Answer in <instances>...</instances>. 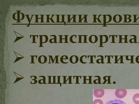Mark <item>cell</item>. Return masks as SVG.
I'll use <instances>...</instances> for the list:
<instances>
[{
    "mask_svg": "<svg viewBox=\"0 0 139 104\" xmlns=\"http://www.w3.org/2000/svg\"><path fill=\"white\" fill-rule=\"evenodd\" d=\"M127 91L125 89H117L116 90L115 95L117 98L119 99L123 98L127 95Z\"/></svg>",
    "mask_w": 139,
    "mask_h": 104,
    "instance_id": "6da1fadb",
    "label": "cell"
},
{
    "mask_svg": "<svg viewBox=\"0 0 139 104\" xmlns=\"http://www.w3.org/2000/svg\"><path fill=\"white\" fill-rule=\"evenodd\" d=\"M94 95L96 98H101L104 95L105 91L103 89H95L94 90Z\"/></svg>",
    "mask_w": 139,
    "mask_h": 104,
    "instance_id": "7a4b0ae2",
    "label": "cell"
},
{
    "mask_svg": "<svg viewBox=\"0 0 139 104\" xmlns=\"http://www.w3.org/2000/svg\"><path fill=\"white\" fill-rule=\"evenodd\" d=\"M100 47H103V44L105 43L108 42L109 38L107 35H100Z\"/></svg>",
    "mask_w": 139,
    "mask_h": 104,
    "instance_id": "3957f363",
    "label": "cell"
},
{
    "mask_svg": "<svg viewBox=\"0 0 139 104\" xmlns=\"http://www.w3.org/2000/svg\"><path fill=\"white\" fill-rule=\"evenodd\" d=\"M103 16V22L104 26H106V24L109 23L112 20V17L110 15H104Z\"/></svg>",
    "mask_w": 139,
    "mask_h": 104,
    "instance_id": "277c9868",
    "label": "cell"
},
{
    "mask_svg": "<svg viewBox=\"0 0 139 104\" xmlns=\"http://www.w3.org/2000/svg\"><path fill=\"white\" fill-rule=\"evenodd\" d=\"M90 42L92 43H95L98 41V38L95 35H92L90 36L89 38Z\"/></svg>",
    "mask_w": 139,
    "mask_h": 104,
    "instance_id": "5b68a950",
    "label": "cell"
},
{
    "mask_svg": "<svg viewBox=\"0 0 139 104\" xmlns=\"http://www.w3.org/2000/svg\"><path fill=\"white\" fill-rule=\"evenodd\" d=\"M106 104H126L124 101L120 99H116L114 100L110 101Z\"/></svg>",
    "mask_w": 139,
    "mask_h": 104,
    "instance_id": "8992f818",
    "label": "cell"
},
{
    "mask_svg": "<svg viewBox=\"0 0 139 104\" xmlns=\"http://www.w3.org/2000/svg\"><path fill=\"white\" fill-rule=\"evenodd\" d=\"M122 20V16L119 15H114L113 17L114 21L116 23H120Z\"/></svg>",
    "mask_w": 139,
    "mask_h": 104,
    "instance_id": "52a82bcc",
    "label": "cell"
},
{
    "mask_svg": "<svg viewBox=\"0 0 139 104\" xmlns=\"http://www.w3.org/2000/svg\"><path fill=\"white\" fill-rule=\"evenodd\" d=\"M38 60L40 64H43L47 62V57L45 55H41L39 57Z\"/></svg>",
    "mask_w": 139,
    "mask_h": 104,
    "instance_id": "ba28073f",
    "label": "cell"
},
{
    "mask_svg": "<svg viewBox=\"0 0 139 104\" xmlns=\"http://www.w3.org/2000/svg\"><path fill=\"white\" fill-rule=\"evenodd\" d=\"M88 15H78L79 21L78 22H88L87 21V16Z\"/></svg>",
    "mask_w": 139,
    "mask_h": 104,
    "instance_id": "9c48e42d",
    "label": "cell"
},
{
    "mask_svg": "<svg viewBox=\"0 0 139 104\" xmlns=\"http://www.w3.org/2000/svg\"><path fill=\"white\" fill-rule=\"evenodd\" d=\"M70 42L73 43H76L79 41L78 39L77 36L76 35H73L71 36L70 38Z\"/></svg>",
    "mask_w": 139,
    "mask_h": 104,
    "instance_id": "30bf717a",
    "label": "cell"
},
{
    "mask_svg": "<svg viewBox=\"0 0 139 104\" xmlns=\"http://www.w3.org/2000/svg\"><path fill=\"white\" fill-rule=\"evenodd\" d=\"M123 15L124 16V21L123 22L128 23L132 22L131 15Z\"/></svg>",
    "mask_w": 139,
    "mask_h": 104,
    "instance_id": "8fae6325",
    "label": "cell"
},
{
    "mask_svg": "<svg viewBox=\"0 0 139 104\" xmlns=\"http://www.w3.org/2000/svg\"><path fill=\"white\" fill-rule=\"evenodd\" d=\"M68 16L67 22H77L76 21V16L77 15H72L71 18V15H67Z\"/></svg>",
    "mask_w": 139,
    "mask_h": 104,
    "instance_id": "7c38bea8",
    "label": "cell"
},
{
    "mask_svg": "<svg viewBox=\"0 0 139 104\" xmlns=\"http://www.w3.org/2000/svg\"><path fill=\"white\" fill-rule=\"evenodd\" d=\"M78 61V57L75 55L72 56L70 58V61L72 64H76Z\"/></svg>",
    "mask_w": 139,
    "mask_h": 104,
    "instance_id": "4fadbf2b",
    "label": "cell"
},
{
    "mask_svg": "<svg viewBox=\"0 0 139 104\" xmlns=\"http://www.w3.org/2000/svg\"><path fill=\"white\" fill-rule=\"evenodd\" d=\"M133 100L135 104H139V93L134 95L133 97Z\"/></svg>",
    "mask_w": 139,
    "mask_h": 104,
    "instance_id": "5bb4252c",
    "label": "cell"
},
{
    "mask_svg": "<svg viewBox=\"0 0 139 104\" xmlns=\"http://www.w3.org/2000/svg\"><path fill=\"white\" fill-rule=\"evenodd\" d=\"M94 16V21L93 23H97V21H98L99 23H102V22L100 19V18L101 16H102L101 15H93Z\"/></svg>",
    "mask_w": 139,
    "mask_h": 104,
    "instance_id": "9a60e30c",
    "label": "cell"
},
{
    "mask_svg": "<svg viewBox=\"0 0 139 104\" xmlns=\"http://www.w3.org/2000/svg\"><path fill=\"white\" fill-rule=\"evenodd\" d=\"M131 37H133L134 38L131 39L129 40V42L131 43H137V37L135 35H132L130 36Z\"/></svg>",
    "mask_w": 139,
    "mask_h": 104,
    "instance_id": "2e32d148",
    "label": "cell"
},
{
    "mask_svg": "<svg viewBox=\"0 0 139 104\" xmlns=\"http://www.w3.org/2000/svg\"><path fill=\"white\" fill-rule=\"evenodd\" d=\"M93 104H104V103L101 99H96L94 101Z\"/></svg>",
    "mask_w": 139,
    "mask_h": 104,
    "instance_id": "e0dca14e",
    "label": "cell"
},
{
    "mask_svg": "<svg viewBox=\"0 0 139 104\" xmlns=\"http://www.w3.org/2000/svg\"><path fill=\"white\" fill-rule=\"evenodd\" d=\"M39 37H40V46L39 47H44L43 46V35H39Z\"/></svg>",
    "mask_w": 139,
    "mask_h": 104,
    "instance_id": "ac0fdd59",
    "label": "cell"
},
{
    "mask_svg": "<svg viewBox=\"0 0 139 104\" xmlns=\"http://www.w3.org/2000/svg\"><path fill=\"white\" fill-rule=\"evenodd\" d=\"M39 36L38 35H30V37H32L33 38V41L32 42V43H37L36 42V37H37V38H38Z\"/></svg>",
    "mask_w": 139,
    "mask_h": 104,
    "instance_id": "d6986e66",
    "label": "cell"
},
{
    "mask_svg": "<svg viewBox=\"0 0 139 104\" xmlns=\"http://www.w3.org/2000/svg\"><path fill=\"white\" fill-rule=\"evenodd\" d=\"M17 13V22H18V23H21V22L20 21V12L21 11H16Z\"/></svg>",
    "mask_w": 139,
    "mask_h": 104,
    "instance_id": "ffe728a7",
    "label": "cell"
},
{
    "mask_svg": "<svg viewBox=\"0 0 139 104\" xmlns=\"http://www.w3.org/2000/svg\"><path fill=\"white\" fill-rule=\"evenodd\" d=\"M68 59V57L66 55H63L61 57L60 60H61V62L63 63L64 60Z\"/></svg>",
    "mask_w": 139,
    "mask_h": 104,
    "instance_id": "44dd1931",
    "label": "cell"
},
{
    "mask_svg": "<svg viewBox=\"0 0 139 104\" xmlns=\"http://www.w3.org/2000/svg\"><path fill=\"white\" fill-rule=\"evenodd\" d=\"M30 56L31 57V62L30 63V64H35V63L34 62V57H36V58H37L38 56L36 55H31Z\"/></svg>",
    "mask_w": 139,
    "mask_h": 104,
    "instance_id": "7402d4cb",
    "label": "cell"
},
{
    "mask_svg": "<svg viewBox=\"0 0 139 104\" xmlns=\"http://www.w3.org/2000/svg\"><path fill=\"white\" fill-rule=\"evenodd\" d=\"M16 56L17 58L16 59V60L15 61V62H14V63H16L18 61H19L20 60L24 58V56L22 57H18L16 55Z\"/></svg>",
    "mask_w": 139,
    "mask_h": 104,
    "instance_id": "603a6c76",
    "label": "cell"
},
{
    "mask_svg": "<svg viewBox=\"0 0 139 104\" xmlns=\"http://www.w3.org/2000/svg\"><path fill=\"white\" fill-rule=\"evenodd\" d=\"M16 77L17 78L15 81L14 83V84L16 83L17 82H18V81H19L22 79L24 78V77H23V76L21 77Z\"/></svg>",
    "mask_w": 139,
    "mask_h": 104,
    "instance_id": "cb8c5ba5",
    "label": "cell"
},
{
    "mask_svg": "<svg viewBox=\"0 0 139 104\" xmlns=\"http://www.w3.org/2000/svg\"><path fill=\"white\" fill-rule=\"evenodd\" d=\"M88 36L87 35H83V43H87V37Z\"/></svg>",
    "mask_w": 139,
    "mask_h": 104,
    "instance_id": "d4e9b609",
    "label": "cell"
},
{
    "mask_svg": "<svg viewBox=\"0 0 139 104\" xmlns=\"http://www.w3.org/2000/svg\"><path fill=\"white\" fill-rule=\"evenodd\" d=\"M43 37H44L45 38V40L44 42H43V43H47L48 40V36L46 35H43Z\"/></svg>",
    "mask_w": 139,
    "mask_h": 104,
    "instance_id": "484cf974",
    "label": "cell"
},
{
    "mask_svg": "<svg viewBox=\"0 0 139 104\" xmlns=\"http://www.w3.org/2000/svg\"><path fill=\"white\" fill-rule=\"evenodd\" d=\"M58 36L59 37V42L58 43H63L62 42V40L63 39L65 40L64 38H63V35H59Z\"/></svg>",
    "mask_w": 139,
    "mask_h": 104,
    "instance_id": "4316f807",
    "label": "cell"
},
{
    "mask_svg": "<svg viewBox=\"0 0 139 104\" xmlns=\"http://www.w3.org/2000/svg\"><path fill=\"white\" fill-rule=\"evenodd\" d=\"M24 36H22V37H17L15 40L14 42V43H15V42L18 41V40H20L21 39L23 38H24Z\"/></svg>",
    "mask_w": 139,
    "mask_h": 104,
    "instance_id": "83f0119b",
    "label": "cell"
},
{
    "mask_svg": "<svg viewBox=\"0 0 139 104\" xmlns=\"http://www.w3.org/2000/svg\"><path fill=\"white\" fill-rule=\"evenodd\" d=\"M50 37H54V43H57L58 42H57V36L55 35H52L50 36Z\"/></svg>",
    "mask_w": 139,
    "mask_h": 104,
    "instance_id": "f1b7e54d",
    "label": "cell"
},
{
    "mask_svg": "<svg viewBox=\"0 0 139 104\" xmlns=\"http://www.w3.org/2000/svg\"><path fill=\"white\" fill-rule=\"evenodd\" d=\"M25 15L26 16L27 20L28 21V22H29V25H28V26H26V27H29L30 25V24L31 23V19H30V18L29 16V15Z\"/></svg>",
    "mask_w": 139,
    "mask_h": 104,
    "instance_id": "f546056e",
    "label": "cell"
},
{
    "mask_svg": "<svg viewBox=\"0 0 139 104\" xmlns=\"http://www.w3.org/2000/svg\"><path fill=\"white\" fill-rule=\"evenodd\" d=\"M133 15L134 16V22H137V21L139 19V15H138L139 16L137 19L136 18V17L137 16V15Z\"/></svg>",
    "mask_w": 139,
    "mask_h": 104,
    "instance_id": "4dcf8cb0",
    "label": "cell"
},
{
    "mask_svg": "<svg viewBox=\"0 0 139 104\" xmlns=\"http://www.w3.org/2000/svg\"><path fill=\"white\" fill-rule=\"evenodd\" d=\"M78 39L79 41L78 43H82V35H78Z\"/></svg>",
    "mask_w": 139,
    "mask_h": 104,
    "instance_id": "1f68e13d",
    "label": "cell"
},
{
    "mask_svg": "<svg viewBox=\"0 0 139 104\" xmlns=\"http://www.w3.org/2000/svg\"><path fill=\"white\" fill-rule=\"evenodd\" d=\"M68 35H64V36L65 37V42L64 43H68Z\"/></svg>",
    "mask_w": 139,
    "mask_h": 104,
    "instance_id": "d6a6232c",
    "label": "cell"
},
{
    "mask_svg": "<svg viewBox=\"0 0 139 104\" xmlns=\"http://www.w3.org/2000/svg\"><path fill=\"white\" fill-rule=\"evenodd\" d=\"M39 77H42L43 78V83L44 84H47V83H46V77H45L44 76H39Z\"/></svg>",
    "mask_w": 139,
    "mask_h": 104,
    "instance_id": "836d02e7",
    "label": "cell"
},
{
    "mask_svg": "<svg viewBox=\"0 0 139 104\" xmlns=\"http://www.w3.org/2000/svg\"><path fill=\"white\" fill-rule=\"evenodd\" d=\"M111 37H112V41L111 43H115L116 42H115V37L116 35H110Z\"/></svg>",
    "mask_w": 139,
    "mask_h": 104,
    "instance_id": "e575fe53",
    "label": "cell"
},
{
    "mask_svg": "<svg viewBox=\"0 0 139 104\" xmlns=\"http://www.w3.org/2000/svg\"><path fill=\"white\" fill-rule=\"evenodd\" d=\"M119 36V42L118 43H123L122 42V40L123 39H124V38H122V37L123 36L122 35H118Z\"/></svg>",
    "mask_w": 139,
    "mask_h": 104,
    "instance_id": "d590c367",
    "label": "cell"
},
{
    "mask_svg": "<svg viewBox=\"0 0 139 104\" xmlns=\"http://www.w3.org/2000/svg\"><path fill=\"white\" fill-rule=\"evenodd\" d=\"M124 42L125 43H128L127 42V37L128 36V35H124Z\"/></svg>",
    "mask_w": 139,
    "mask_h": 104,
    "instance_id": "8d00e7d4",
    "label": "cell"
},
{
    "mask_svg": "<svg viewBox=\"0 0 139 104\" xmlns=\"http://www.w3.org/2000/svg\"><path fill=\"white\" fill-rule=\"evenodd\" d=\"M48 77V83L47 84H53V83H51V77L52 76H47Z\"/></svg>",
    "mask_w": 139,
    "mask_h": 104,
    "instance_id": "74e56055",
    "label": "cell"
},
{
    "mask_svg": "<svg viewBox=\"0 0 139 104\" xmlns=\"http://www.w3.org/2000/svg\"><path fill=\"white\" fill-rule=\"evenodd\" d=\"M57 16V22H56L57 23L58 22H61L59 21V15H56Z\"/></svg>",
    "mask_w": 139,
    "mask_h": 104,
    "instance_id": "f35d334b",
    "label": "cell"
},
{
    "mask_svg": "<svg viewBox=\"0 0 139 104\" xmlns=\"http://www.w3.org/2000/svg\"><path fill=\"white\" fill-rule=\"evenodd\" d=\"M17 13H15L14 14H13V15L12 16V18L14 20H15L17 21V20L15 18V15L16 14H17Z\"/></svg>",
    "mask_w": 139,
    "mask_h": 104,
    "instance_id": "ab89813d",
    "label": "cell"
},
{
    "mask_svg": "<svg viewBox=\"0 0 139 104\" xmlns=\"http://www.w3.org/2000/svg\"><path fill=\"white\" fill-rule=\"evenodd\" d=\"M35 16V22H39L38 21V19H39L38 18V16L39 15H36Z\"/></svg>",
    "mask_w": 139,
    "mask_h": 104,
    "instance_id": "60d3db41",
    "label": "cell"
},
{
    "mask_svg": "<svg viewBox=\"0 0 139 104\" xmlns=\"http://www.w3.org/2000/svg\"><path fill=\"white\" fill-rule=\"evenodd\" d=\"M59 56H55V60H56V62L55 63V64H58V57Z\"/></svg>",
    "mask_w": 139,
    "mask_h": 104,
    "instance_id": "b9f144b4",
    "label": "cell"
},
{
    "mask_svg": "<svg viewBox=\"0 0 139 104\" xmlns=\"http://www.w3.org/2000/svg\"><path fill=\"white\" fill-rule=\"evenodd\" d=\"M41 22H45L44 21V15H41Z\"/></svg>",
    "mask_w": 139,
    "mask_h": 104,
    "instance_id": "7bdbcfd3",
    "label": "cell"
},
{
    "mask_svg": "<svg viewBox=\"0 0 139 104\" xmlns=\"http://www.w3.org/2000/svg\"><path fill=\"white\" fill-rule=\"evenodd\" d=\"M20 14H21L22 15V18L20 20V21H21V20H24V19L25 17V15L23 13H20Z\"/></svg>",
    "mask_w": 139,
    "mask_h": 104,
    "instance_id": "ee69618b",
    "label": "cell"
},
{
    "mask_svg": "<svg viewBox=\"0 0 139 104\" xmlns=\"http://www.w3.org/2000/svg\"><path fill=\"white\" fill-rule=\"evenodd\" d=\"M62 16V22H65L66 23V22L64 21V16L65 15H61Z\"/></svg>",
    "mask_w": 139,
    "mask_h": 104,
    "instance_id": "f6af8a7d",
    "label": "cell"
},
{
    "mask_svg": "<svg viewBox=\"0 0 139 104\" xmlns=\"http://www.w3.org/2000/svg\"><path fill=\"white\" fill-rule=\"evenodd\" d=\"M46 16H47V22H50L49 21V16H50V15H46Z\"/></svg>",
    "mask_w": 139,
    "mask_h": 104,
    "instance_id": "bcb514c9",
    "label": "cell"
},
{
    "mask_svg": "<svg viewBox=\"0 0 139 104\" xmlns=\"http://www.w3.org/2000/svg\"><path fill=\"white\" fill-rule=\"evenodd\" d=\"M48 56H49V57L50 58L53 64V63H54V60H53L52 56V55H48Z\"/></svg>",
    "mask_w": 139,
    "mask_h": 104,
    "instance_id": "7dc6e473",
    "label": "cell"
},
{
    "mask_svg": "<svg viewBox=\"0 0 139 104\" xmlns=\"http://www.w3.org/2000/svg\"><path fill=\"white\" fill-rule=\"evenodd\" d=\"M55 15H52V16L51 18H49V19L51 20V21L52 22H53V23H55V22H54V21L53 19V16Z\"/></svg>",
    "mask_w": 139,
    "mask_h": 104,
    "instance_id": "c3c4849f",
    "label": "cell"
},
{
    "mask_svg": "<svg viewBox=\"0 0 139 104\" xmlns=\"http://www.w3.org/2000/svg\"><path fill=\"white\" fill-rule=\"evenodd\" d=\"M32 77H34V78L33 79H32V80H35L37 79V76H31V78Z\"/></svg>",
    "mask_w": 139,
    "mask_h": 104,
    "instance_id": "681fc988",
    "label": "cell"
},
{
    "mask_svg": "<svg viewBox=\"0 0 139 104\" xmlns=\"http://www.w3.org/2000/svg\"><path fill=\"white\" fill-rule=\"evenodd\" d=\"M53 84H56V83H55V77H56V76H53Z\"/></svg>",
    "mask_w": 139,
    "mask_h": 104,
    "instance_id": "f907efd6",
    "label": "cell"
},
{
    "mask_svg": "<svg viewBox=\"0 0 139 104\" xmlns=\"http://www.w3.org/2000/svg\"><path fill=\"white\" fill-rule=\"evenodd\" d=\"M54 40V38L50 39L49 40V43H54V42H53L52 41V40Z\"/></svg>",
    "mask_w": 139,
    "mask_h": 104,
    "instance_id": "816d5d0a",
    "label": "cell"
},
{
    "mask_svg": "<svg viewBox=\"0 0 139 104\" xmlns=\"http://www.w3.org/2000/svg\"><path fill=\"white\" fill-rule=\"evenodd\" d=\"M43 80V79H41L39 80L38 81V83L39 84H43V83H42L41 82V81Z\"/></svg>",
    "mask_w": 139,
    "mask_h": 104,
    "instance_id": "f5cc1de1",
    "label": "cell"
},
{
    "mask_svg": "<svg viewBox=\"0 0 139 104\" xmlns=\"http://www.w3.org/2000/svg\"><path fill=\"white\" fill-rule=\"evenodd\" d=\"M139 60V56H137L136 58V61L138 63V60Z\"/></svg>",
    "mask_w": 139,
    "mask_h": 104,
    "instance_id": "db71d44e",
    "label": "cell"
},
{
    "mask_svg": "<svg viewBox=\"0 0 139 104\" xmlns=\"http://www.w3.org/2000/svg\"><path fill=\"white\" fill-rule=\"evenodd\" d=\"M34 81H35V82L34 83H32L31 84H36L37 83V80H36Z\"/></svg>",
    "mask_w": 139,
    "mask_h": 104,
    "instance_id": "11a10c76",
    "label": "cell"
},
{
    "mask_svg": "<svg viewBox=\"0 0 139 104\" xmlns=\"http://www.w3.org/2000/svg\"><path fill=\"white\" fill-rule=\"evenodd\" d=\"M138 43H139V42H138Z\"/></svg>",
    "mask_w": 139,
    "mask_h": 104,
    "instance_id": "9f6ffc18",
    "label": "cell"
}]
</instances>
